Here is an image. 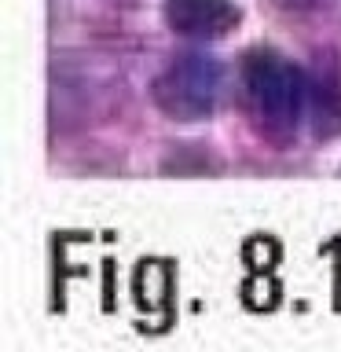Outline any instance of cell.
<instances>
[{"instance_id": "obj_2", "label": "cell", "mask_w": 341, "mask_h": 352, "mask_svg": "<svg viewBox=\"0 0 341 352\" xmlns=\"http://www.w3.org/2000/svg\"><path fill=\"white\" fill-rule=\"evenodd\" d=\"M220 88H224V70L213 55L187 52L173 59L154 81V103L176 121H198L213 114Z\"/></svg>"}, {"instance_id": "obj_3", "label": "cell", "mask_w": 341, "mask_h": 352, "mask_svg": "<svg viewBox=\"0 0 341 352\" xmlns=\"http://www.w3.org/2000/svg\"><path fill=\"white\" fill-rule=\"evenodd\" d=\"M242 11L235 0H165V22L180 37L217 41L239 26Z\"/></svg>"}, {"instance_id": "obj_1", "label": "cell", "mask_w": 341, "mask_h": 352, "mask_svg": "<svg viewBox=\"0 0 341 352\" xmlns=\"http://www.w3.org/2000/svg\"><path fill=\"white\" fill-rule=\"evenodd\" d=\"M242 85L257 118L272 132H294L305 110H312V77L279 52H250Z\"/></svg>"}, {"instance_id": "obj_4", "label": "cell", "mask_w": 341, "mask_h": 352, "mask_svg": "<svg viewBox=\"0 0 341 352\" xmlns=\"http://www.w3.org/2000/svg\"><path fill=\"white\" fill-rule=\"evenodd\" d=\"M286 8H316V4H323V0H283Z\"/></svg>"}]
</instances>
